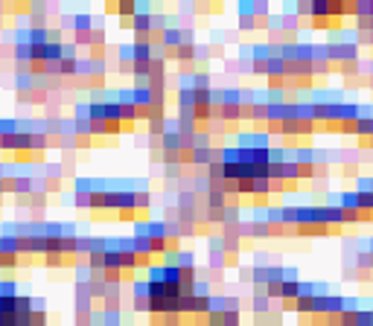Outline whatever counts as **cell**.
I'll use <instances>...</instances> for the list:
<instances>
[{"instance_id":"cell-1","label":"cell","mask_w":373,"mask_h":326,"mask_svg":"<svg viewBox=\"0 0 373 326\" xmlns=\"http://www.w3.org/2000/svg\"><path fill=\"white\" fill-rule=\"evenodd\" d=\"M268 236H274L271 233V224L263 219H245L242 227H239V239H268Z\"/></svg>"},{"instance_id":"cell-2","label":"cell","mask_w":373,"mask_h":326,"mask_svg":"<svg viewBox=\"0 0 373 326\" xmlns=\"http://www.w3.org/2000/svg\"><path fill=\"white\" fill-rule=\"evenodd\" d=\"M239 149H259V151H268L271 149V134L268 131H245V134H239Z\"/></svg>"},{"instance_id":"cell-3","label":"cell","mask_w":373,"mask_h":326,"mask_svg":"<svg viewBox=\"0 0 373 326\" xmlns=\"http://www.w3.org/2000/svg\"><path fill=\"white\" fill-rule=\"evenodd\" d=\"M321 216H324V224L329 227V233H335V230H341V227H347L344 210L338 207V204H324V207H321Z\"/></svg>"},{"instance_id":"cell-4","label":"cell","mask_w":373,"mask_h":326,"mask_svg":"<svg viewBox=\"0 0 373 326\" xmlns=\"http://www.w3.org/2000/svg\"><path fill=\"white\" fill-rule=\"evenodd\" d=\"M178 210L181 213H196L198 207V195H196V189H190V186H184L181 192H178Z\"/></svg>"},{"instance_id":"cell-5","label":"cell","mask_w":373,"mask_h":326,"mask_svg":"<svg viewBox=\"0 0 373 326\" xmlns=\"http://www.w3.org/2000/svg\"><path fill=\"white\" fill-rule=\"evenodd\" d=\"M117 210H123V219H131V210H134V189H117Z\"/></svg>"},{"instance_id":"cell-6","label":"cell","mask_w":373,"mask_h":326,"mask_svg":"<svg viewBox=\"0 0 373 326\" xmlns=\"http://www.w3.org/2000/svg\"><path fill=\"white\" fill-rule=\"evenodd\" d=\"M338 207L344 210V213H361L359 210V192H356V189H344V192L338 195Z\"/></svg>"},{"instance_id":"cell-7","label":"cell","mask_w":373,"mask_h":326,"mask_svg":"<svg viewBox=\"0 0 373 326\" xmlns=\"http://www.w3.org/2000/svg\"><path fill=\"white\" fill-rule=\"evenodd\" d=\"M248 306H251V312L254 314H268L271 312V300L266 297V291H263V294H254V297L248 300Z\"/></svg>"},{"instance_id":"cell-8","label":"cell","mask_w":373,"mask_h":326,"mask_svg":"<svg viewBox=\"0 0 373 326\" xmlns=\"http://www.w3.org/2000/svg\"><path fill=\"white\" fill-rule=\"evenodd\" d=\"M29 143H32V154H41V151L50 149V137H47V131H35V134H29Z\"/></svg>"},{"instance_id":"cell-9","label":"cell","mask_w":373,"mask_h":326,"mask_svg":"<svg viewBox=\"0 0 373 326\" xmlns=\"http://www.w3.org/2000/svg\"><path fill=\"white\" fill-rule=\"evenodd\" d=\"M12 56H15L18 64H29V61H32V44H15Z\"/></svg>"},{"instance_id":"cell-10","label":"cell","mask_w":373,"mask_h":326,"mask_svg":"<svg viewBox=\"0 0 373 326\" xmlns=\"http://www.w3.org/2000/svg\"><path fill=\"white\" fill-rule=\"evenodd\" d=\"M149 207H152V195H149V189H134V210L146 213Z\"/></svg>"},{"instance_id":"cell-11","label":"cell","mask_w":373,"mask_h":326,"mask_svg":"<svg viewBox=\"0 0 373 326\" xmlns=\"http://www.w3.org/2000/svg\"><path fill=\"white\" fill-rule=\"evenodd\" d=\"M283 282H286V279H271V282L266 286L268 300H283Z\"/></svg>"},{"instance_id":"cell-12","label":"cell","mask_w":373,"mask_h":326,"mask_svg":"<svg viewBox=\"0 0 373 326\" xmlns=\"http://www.w3.org/2000/svg\"><path fill=\"white\" fill-rule=\"evenodd\" d=\"M193 91H210V73H204V70L193 73Z\"/></svg>"},{"instance_id":"cell-13","label":"cell","mask_w":373,"mask_h":326,"mask_svg":"<svg viewBox=\"0 0 373 326\" xmlns=\"http://www.w3.org/2000/svg\"><path fill=\"white\" fill-rule=\"evenodd\" d=\"M44 265H47V268H61V265H67V256H61V254H47V256H44Z\"/></svg>"},{"instance_id":"cell-14","label":"cell","mask_w":373,"mask_h":326,"mask_svg":"<svg viewBox=\"0 0 373 326\" xmlns=\"http://www.w3.org/2000/svg\"><path fill=\"white\" fill-rule=\"evenodd\" d=\"M196 297H213L210 294V279H198L196 282Z\"/></svg>"},{"instance_id":"cell-15","label":"cell","mask_w":373,"mask_h":326,"mask_svg":"<svg viewBox=\"0 0 373 326\" xmlns=\"http://www.w3.org/2000/svg\"><path fill=\"white\" fill-rule=\"evenodd\" d=\"M294 12H297V18H312V3H297V6H294Z\"/></svg>"},{"instance_id":"cell-16","label":"cell","mask_w":373,"mask_h":326,"mask_svg":"<svg viewBox=\"0 0 373 326\" xmlns=\"http://www.w3.org/2000/svg\"><path fill=\"white\" fill-rule=\"evenodd\" d=\"M239 265V254H225V268H236Z\"/></svg>"},{"instance_id":"cell-17","label":"cell","mask_w":373,"mask_h":326,"mask_svg":"<svg viewBox=\"0 0 373 326\" xmlns=\"http://www.w3.org/2000/svg\"><path fill=\"white\" fill-rule=\"evenodd\" d=\"M105 12L108 15H120V3H105Z\"/></svg>"}]
</instances>
